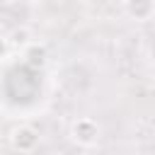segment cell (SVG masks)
Wrapping results in <instances>:
<instances>
[{"label": "cell", "mask_w": 155, "mask_h": 155, "mask_svg": "<svg viewBox=\"0 0 155 155\" xmlns=\"http://www.w3.org/2000/svg\"><path fill=\"white\" fill-rule=\"evenodd\" d=\"M70 140L78 145V148H97L99 140H102V126L97 119L92 116H78L73 124H70Z\"/></svg>", "instance_id": "obj_1"}, {"label": "cell", "mask_w": 155, "mask_h": 155, "mask_svg": "<svg viewBox=\"0 0 155 155\" xmlns=\"http://www.w3.org/2000/svg\"><path fill=\"white\" fill-rule=\"evenodd\" d=\"M39 143H41V136L31 124H17L10 131V148L15 153H34Z\"/></svg>", "instance_id": "obj_2"}, {"label": "cell", "mask_w": 155, "mask_h": 155, "mask_svg": "<svg viewBox=\"0 0 155 155\" xmlns=\"http://www.w3.org/2000/svg\"><path fill=\"white\" fill-rule=\"evenodd\" d=\"M19 58L27 68L31 70H44L46 63H48V48L44 41H29L22 51H19Z\"/></svg>", "instance_id": "obj_3"}, {"label": "cell", "mask_w": 155, "mask_h": 155, "mask_svg": "<svg viewBox=\"0 0 155 155\" xmlns=\"http://www.w3.org/2000/svg\"><path fill=\"white\" fill-rule=\"evenodd\" d=\"M121 7L133 22H148L155 17V0H121Z\"/></svg>", "instance_id": "obj_4"}, {"label": "cell", "mask_w": 155, "mask_h": 155, "mask_svg": "<svg viewBox=\"0 0 155 155\" xmlns=\"http://www.w3.org/2000/svg\"><path fill=\"white\" fill-rule=\"evenodd\" d=\"M5 36L10 39V44L15 46V51H17V53H19L29 41H34V39H31V31H29L27 27H15V29H12L10 34H5Z\"/></svg>", "instance_id": "obj_5"}]
</instances>
